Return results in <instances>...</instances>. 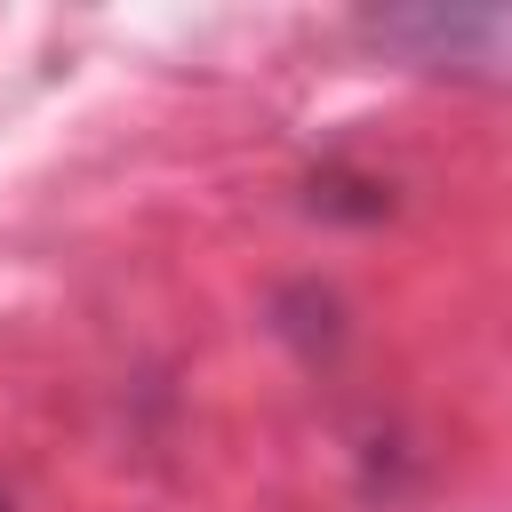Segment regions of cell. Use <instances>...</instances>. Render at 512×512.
Listing matches in <instances>:
<instances>
[{
	"label": "cell",
	"mask_w": 512,
	"mask_h": 512,
	"mask_svg": "<svg viewBox=\"0 0 512 512\" xmlns=\"http://www.w3.org/2000/svg\"><path fill=\"white\" fill-rule=\"evenodd\" d=\"M0 512H8V496H0Z\"/></svg>",
	"instance_id": "1"
}]
</instances>
